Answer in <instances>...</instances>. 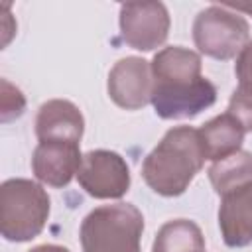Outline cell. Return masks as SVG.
<instances>
[{
	"instance_id": "1",
	"label": "cell",
	"mask_w": 252,
	"mask_h": 252,
	"mask_svg": "<svg viewBox=\"0 0 252 252\" xmlns=\"http://www.w3.org/2000/svg\"><path fill=\"white\" fill-rule=\"evenodd\" d=\"M207 159L199 128L175 126L144 158L142 177L161 197H179L203 169Z\"/></svg>"
},
{
	"instance_id": "2",
	"label": "cell",
	"mask_w": 252,
	"mask_h": 252,
	"mask_svg": "<svg viewBox=\"0 0 252 252\" xmlns=\"http://www.w3.org/2000/svg\"><path fill=\"white\" fill-rule=\"evenodd\" d=\"M51 211L47 191L24 177L6 179L0 185V232L8 242H28L35 238Z\"/></svg>"
},
{
	"instance_id": "3",
	"label": "cell",
	"mask_w": 252,
	"mask_h": 252,
	"mask_svg": "<svg viewBox=\"0 0 252 252\" xmlns=\"http://www.w3.org/2000/svg\"><path fill=\"white\" fill-rule=\"evenodd\" d=\"M144 217L132 203L100 205L81 222L83 252H142Z\"/></svg>"
},
{
	"instance_id": "4",
	"label": "cell",
	"mask_w": 252,
	"mask_h": 252,
	"mask_svg": "<svg viewBox=\"0 0 252 252\" xmlns=\"http://www.w3.org/2000/svg\"><path fill=\"white\" fill-rule=\"evenodd\" d=\"M250 37V26L244 16L226 8L224 4H213L201 10L193 22L195 47L207 57L228 61L238 57Z\"/></svg>"
},
{
	"instance_id": "5",
	"label": "cell",
	"mask_w": 252,
	"mask_h": 252,
	"mask_svg": "<svg viewBox=\"0 0 252 252\" xmlns=\"http://www.w3.org/2000/svg\"><path fill=\"white\" fill-rule=\"evenodd\" d=\"M217 100V87L207 77L177 79V81H154L152 104L163 120H191Z\"/></svg>"
},
{
	"instance_id": "6",
	"label": "cell",
	"mask_w": 252,
	"mask_h": 252,
	"mask_svg": "<svg viewBox=\"0 0 252 252\" xmlns=\"http://www.w3.org/2000/svg\"><path fill=\"white\" fill-rule=\"evenodd\" d=\"M77 181L94 199H120L130 189V167L112 150H91L83 154Z\"/></svg>"
},
{
	"instance_id": "7",
	"label": "cell",
	"mask_w": 252,
	"mask_h": 252,
	"mask_svg": "<svg viewBox=\"0 0 252 252\" xmlns=\"http://www.w3.org/2000/svg\"><path fill=\"white\" fill-rule=\"evenodd\" d=\"M120 33L126 45L154 51L169 35V12L161 2H128L120 6Z\"/></svg>"
},
{
	"instance_id": "8",
	"label": "cell",
	"mask_w": 252,
	"mask_h": 252,
	"mask_svg": "<svg viewBox=\"0 0 252 252\" xmlns=\"http://www.w3.org/2000/svg\"><path fill=\"white\" fill-rule=\"evenodd\" d=\"M108 96L124 110H140L152 102L154 75L152 63L142 57H124L108 73Z\"/></svg>"
},
{
	"instance_id": "9",
	"label": "cell",
	"mask_w": 252,
	"mask_h": 252,
	"mask_svg": "<svg viewBox=\"0 0 252 252\" xmlns=\"http://www.w3.org/2000/svg\"><path fill=\"white\" fill-rule=\"evenodd\" d=\"M83 154L73 142H39L32 154V171L37 181L63 189L79 173Z\"/></svg>"
},
{
	"instance_id": "10",
	"label": "cell",
	"mask_w": 252,
	"mask_h": 252,
	"mask_svg": "<svg viewBox=\"0 0 252 252\" xmlns=\"http://www.w3.org/2000/svg\"><path fill=\"white\" fill-rule=\"evenodd\" d=\"M35 136L39 142L79 144L85 132V118L77 104L65 98L43 102L35 116Z\"/></svg>"
},
{
	"instance_id": "11",
	"label": "cell",
	"mask_w": 252,
	"mask_h": 252,
	"mask_svg": "<svg viewBox=\"0 0 252 252\" xmlns=\"http://www.w3.org/2000/svg\"><path fill=\"white\" fill-rule=\"evenodd\" d=\"M219 228L230 248L252 244V183L220 197Z\"/></svg>"
},
{
	"instance_id": "12",
	"label": "cell",
	"mask_w": 252,
	"mask_h": 252,
	"mask_svg": "<svg viewBox=\"0 0 252 252\" xmlns=\"http://www.w3.org/2000/svg\"><path fill=\"white\" fill-rule=\"evenodd\" d=\"M244 134H246L244 128L228 110L211 118L199 128V136H201L207 159L211 161H220L240 152Z\"/></svg>"
},
{
	"instance_id": "13",
	"label": "cell",
	"mask_w": 252,
	"mask_h": 252,
	"mask_svg": "<svg viewBox=\"0 0 252 252\" xmlns=\"http://www.w3.org/2000/svg\"><path fill=\"white\" fill-rule=\"evenodd\" d=\"M150 63H152V75L156 83L203 77L201 55L181 45H169L159 49Z\"/></svg>"
},
{
	"instance_id": "14",
	"label": "cell",
	"mask_w": 252,
	"mask_h": 252,
	"mask_svg": "<svg viewBox=\"0 0 252 252\" xmlns=\"http://www.w3.org/2000/svg\"><path fill=\"white\" fill-rule=\"evenodd\" d=\"M209 181L219 197L252 183V152L240 150L209 167Z\"/></svg>"
},
{
	"instance_id": "15",
	"label": "cell",
	"mask_w": 252,
	"mask_h": 252,
	"mask_svg": "<svg viewBox=\"0 0 252 252\" xmlns=\"http://www.w3.org/2000/svg\"><path fill=\"white\" fill-rule=\"evenodd\" d=\"M152 252H205V236L189 219H173L159 226Z\"/></svg>"
},
{
	"instance_id": "16",
	"label": "cell",
	"mask_w": 252,
	"mask_h": 252,
	"mask_svg": "<svg viewBox=\"0 0 252 252\" xmlns=\"http://www.w3.org/2000/svg\"><path fill=\"white\" fill-rule=\"evenodd\" d=\"M2 93H0V120L12 122L16 118H20L26 110V96L22 94V91L18 87H14L12 83H8L6 79L0 81Z\"/></svg>"
},
{
	"instance_id": "17",
	"label": "cell",
	"mask_w": 252,
	"mask_h": 252,
	"mask_svg": "<svg viewBox=\"0 0 252 252\" xmlns=\"http://www.w3.org/2000/svg\"><path fill=\"white\" fill-rule=\"evenodd\" d=\"M228 112L240 122L244 132H252V89L236 87L228 100Z\"/></svg>"
},
{
	"instance_id": "18",
	"label": "cell",
	"mask_w": 252,
	"mask_h": 252,
	"mask_svg": "<svg viewBox=\"0 0 252 252\" xmlns=\"http://www.w3.org/2000/svg\"><path fill=\"white\" fill-rule=\"evenodd\" d=\"M234 75L238 79V87L252 89V41H248L246 47L238 53L234 63Z\"/></svg>"
},
{
	"instance_id": "19",
	"label": "cell",
	"mask_w": 252,
	"mask_h": 252,
	"mask_svg": "<svg viewBox=\"0 0 252 252\" xmlns=\"http://www.w3.org/2000/svg\"><path fill=\"white\" fill-rule=\"evenodd\" d=\"M28 252H71L69 248L65 246H59V244H39V246H33L32 250Z\"/></svg>"
},
{
	"instance_id": "20",
	"label": "cell",
	"mask_w": 252,
	"mask_h": 252,
	"mask_svg": "<svg viewBox=\"0 0 252 252\" xmlns=\"http://www.w3.org/2000/svg\"><path fill=\"white\" fill-rule=\"evenodd\" d=\"M226 8H230V10H234V12H242V14H248V16H252V2L250 4H224Z\"/></svg>"
}]
</instances>
